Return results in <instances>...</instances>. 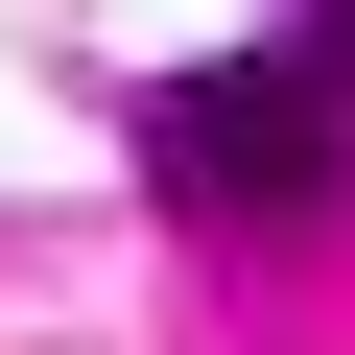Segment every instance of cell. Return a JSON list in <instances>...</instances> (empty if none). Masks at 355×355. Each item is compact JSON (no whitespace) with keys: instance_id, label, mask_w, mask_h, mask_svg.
<instances>
[{"instance_id":"6da1fadb","label":"cell","mask_w":355,"mask_h":355,"mask_svg":"<svg viewBox=\"0 0 355 355\" xmlns=\"http://www.w3.org/2000/svg\"><path fill=\"white\" fill-rule=\"evenodd\" d=\"M142 190L190 237H308L355 190V95L308 48H214V71H142Z\"/></svg>"},{"instance_id":"7a4b0ae2","label":"cell","mask_w":355,"mask_h":355,"mask_svg":"<svg viewBox=\"0 0 355 355\" xmlns=\"http://www.w3.org/2000/svg\"><path fill=\"white\" fill-rule=\"evenodd\" d=\"M284 48H308V71H331V95H355V0H284Z\"/></svg>"}]
</instances>
